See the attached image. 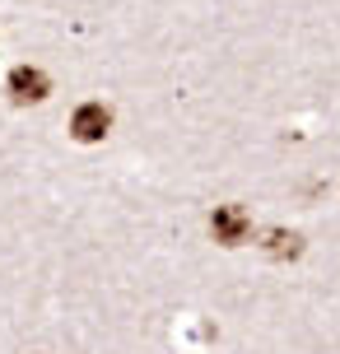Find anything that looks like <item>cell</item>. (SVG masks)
I'll use <instances>...</instances> for the list:
<instances>
[{
    "label": "cell",
    "mask_w": 340,
    "mask_h": 354,
    "mask_svg": "<svg viewBox=\"0 0 340 354\" xmlns=\"http://www.w3.org/2000/svg\"><path fill=\"white\" fill-rule=\"evenodd\" d=\"M210 233H215V243H224V248H238V243H247L252 233V219L243 205H219L215 219H210Z\"/></svg>",
    "instance_id": "cell-1"
},
{
    "label": "cell",
    "mask_w": 340,
    "mask_h": 354,
    "mask_svg": "<svg viewBox=\"0 0 340 354\" xmlns=\"http://www.w3.org/2000/svg\"><path fill=\"white\" fill-rule=\"evenodd\" d=\"M270 252H275V257H299V252H303V243H299V233H270V243H266Z\"/></svg>",
    "instance_id": "cell-4"
},
{
    "label": "cell",
    "mask_w": 340,
    "mask_h": 354,
    "mask_svg": "<svg viewBox=\"0 0 340 354\" xmlns=\"http://www.w3.org/2000/svg\"><path fill=\"white\" fill-rule=\"evenodd\" d=\"M10 93H15V103H42L52 93V80L37 66H15L10 71Z\"/></svg>",
    "instance_id": "cell-2"
},
{
    "label": "cell",
    "mask_w": 340,
    "mask_h": 354,
    "mask_svg": "<svg viewBox=\"0 0 340 354\" xmlns=\"http://www.w3.org/2000/svg\"><path fill=\"white\" fill-rule=\"evenodd\" d=\"M108 126H112V117H108V107H103V103H84L70 117L75 140H103V136H108Z\"/></svg>",
    "instance_id": "cell-3"
}]
</instances>
